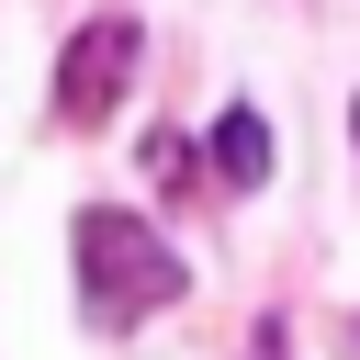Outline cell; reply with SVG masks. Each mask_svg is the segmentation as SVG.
<instances>
[{
    "mask_svg": "<svg viewBox=\"0 0 360 360\" xmlns=\"http://www.w3.org/2000/svg\"><path fill=\"white\" fill-rule=\"evenodd\" d=\"M180 259H169V236L158 225H135L124 202H90L79 214V304H90V326H135V315H169L180 304Z\"/></svg>",
    "mask_w": 360,
    "mask_h": 360,
    "instance_id": "6da1fadb",
    "label": "cell"
},
{
    "mask_svg": "<svg viewBox=\"0 0 360 360\" xmlns=\"http://www.w3.org/2000/svg\"><path fill=\"white\" fill-rule=\"evenodd\" d=\"M135 56H146V34H135V11H90L79 34H68V56H56V124H112V101H124V79H135Z\"/></svg>",
    "mask_w": 360,
    "mask_h": 360,
    "instance_id": "7a4b0ae2",
    "label": "cell"
},
{
    "mask_svg": "<svg viewBox=\"0 0 360 360\" xmlns=\"http://www.w3.org/2000/svg\"><path fill=\"white\" fill-rule=\"evenodd\" d=\"M202 169H214V191H259V180H270V124H259L248 101H225L214 135H202Z\"/></svg>",
    "mask_w": 360,
    "mask_h": 360,
    "instance_id": "3957f363",
    "label": "cell"
},
{
    "mask_svg": "<svg viewBox=\"0 0 360 360\" xmlns=\"http://www.w3.org/2000/svg\"><path fill=\"white\" fill-rule=\"evenodd\" d=\"M146 180H158L169 202H191V146H180V135H146Z\"/></svg>",
    "mask_w": 360,
    "mask_h": 360,
    "instance_id": "277c9868",
    "label": "cell"
},
{
    "mask_svg": "<svg viewBox=\"0 0 360 360\" xmlns=\"http://www.w3.org/2000/svg\"><path fill=\"white\" fill-rule=\"evenodd\" d=\"M248 360H292V326H281V315H259V338H248Z\"/></svg>",
    "mask_w": 360,
    "mask_h": 360,
    "instance_id": "5b68a950",
    "label": "cell"
},
{
    "mask_svg": "<svg viewBox=\"0 0 360 360\" xmlns=\"http://www.w3.org/2000/svg\"><path fill=\"white\" fill-rule=\"evenodd\" d=\"M349 360H360V326H349Z\"/></svg>",
    "mask_w": 360,
    "mask_h": 360,
    "instance_id": "8992f818",
    "label": "cell"
},
{
    "mask_svg": "<svg viewBox=\"0 0 360 360\" xmlns=\"http://www.w3.org/2000/svg\"><path fill=\"white\" fill-rule=\"evenodd\" d=\"M349 124H360V112H349Z\"/></svg>",
    "mask_w": 360,
    "mask_h": 360,
    "instance_id": "52a82bcc",
    "label": "cell"
}]
</instances>
